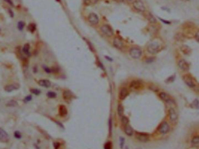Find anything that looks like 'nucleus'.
I'll return each mask as SVG.
<instances>
[{
    "label": "nucleus",
    "instance_id": "obj_9",
    "mask_svg": "<svg viewBox=\"0 0 199 149\" xmlns=\"http://www.w3.org/2000/svg\"><path fill=\"white\" fill-rule=\"evenodd\" d=\"M20 88V85L17 83L10 84V85H6L4 87L5 91L7 92L10 93L12 92L13 90H17Z\"/></svg>",
    "mask_w": 199,
    "mask_h": 149
},
{
    "label": "nucleus",
    "instance_id": "obj_8",
    "mask_svg": "<svg viewBox=\"0 0 199 149\" xmlns=\"http://www.w3.org/2000/svg\"><path fill=\"white\" fill-rule=\"evenodd\" d=\"M88 21L91 25H96L98 23L99 19H98V16L96 13H91L88 17Z\"/></svg>",
    "mask_w": 199,
    "mask_h": 149
},
{
    "label": "nucleus",
    "instance_id": "obj_34",
    "mask_svg": "<svg viewBox=\"0 0 199 149\" xmlns=\"http://www.w3.org/2000/svg\"><path fill=\"white\" fill-rule=\"evenodd\" d=\"M32 98H33L32 96H31V95H29V96H26V97H25L23 101H24L25 102H29V101H30L31 100H32Z\"/></svg>",
    "mask_w": 199,
    "mask_h": 149
},
{
    "label": "nucleus",
    "instance_id": "obj_1",
    "mask_svg": "<svg viewBox=\"0 0 199 149\" xmlns=\"http://www.w3.org/2000/svg\"><path fill=\"white\" fill-rule=\"evenodd\" d=\"M160 49V45L157 42H152L148 45L147 47V51L151 54H156Z\"/></svg>",
    "mask_w": 199,
    "mask_h": 149
},
{
    "label": "nucleus",
    "instance_id": "obj_27",
    "mask_svg": "<svg viewBox=\"0 0 199 149\" xmlns=\"http://www.w3.org/2000/svg\"><path fill=\"white\" fill-rule=\"evenodd\" d=\"M191 107L193 108L199 109V100H195L193 101V102L191 104Z\"/></svg>",
    "mask_w": 199,
    "mask_h": 149
},
{
    "label": "nucleus",
    "instance_id": "obj_14",
    "mask_svg": "<svg viewBox=\"0 0 199 149\" xmlns=\"http://www.w3.org/2000/svg\"><path fill=\"white\" fill-rule=\"evenodd\" d=\"M129 94L128 90H127V89L126 88H123L119 92V98L121 100H124L125 98H126L127 96Z\"/></svg>",
    "mask_w": 199,
    "mask_h": 149
},
{
    "label": "nucleus",
    "instance_id": "obj_32",
    "mask_svg": "<svg viewBox=\"0 0 199 149\" xmlns=\"http://www.w3.org/2000/svg\"><path fill=\"white\" fill-rule=\"evenodd\" d=\"M47 96L50 98H54L56 97L57 94L55 92H53V91H49L47 93Z\"/></svg>",
    "mask_w": 199,
    "mask_h": 149
},
{
    "label": "nucleus",
    "instance_id": "obj_21",
    "mask_svg": "<svg viewBox=\"0 0 199 149\" xmlns=\"http://www.w3.org/2000/svg\"><path fill=\"white\" fill-rule=\"evenodd\" d=\"M68 110L64 105H61L59 107V114L61 116H65L67 115Z\"/></svg>",
    "mask_w": 199,
    "mask_h": 149
},
{
    "label": "nucleus",
    "instance_id": "obj_5",
    "mask_svg": "<svg viewBox=\"0 0 199 149\" xmlns=\"http://www.w3.org/2000/svg\"><path fill=\"white\" fill-rule=\"evenodd\" d=\"M10 139L9 135L4 129L0 128V141L2 143H8Z\"/></svg>",
    "mask_w": 199,
    "mask_h": 149
},
{
    "label": "nucleus",
    "instance_id": "obj_15",
    "mask_svg": "<svg viewBox=\"0 0 199 149\" xmlns=\"http://www.w3.org/2000/svg\"><path fill=\"white\" fill-rule=\"evenodd\" d=\"M38 84L40 86H42V87H46V88H48L51 86V82L50 81L47 79H42L40 80L38 82Z\"/></svg>",
    "mask_w": 199,
    "mask_h": 149
},
{
    "label": "nucleus",
    "instance_id": "obj_4",
    "mask_svg": "<svg viewBox=\"0 0 199 149\" xmlns=\"http://www.w3.org/2000/svg\"><path fill=\"white\" fill-rule=\"evenodd\" d=\"M101 31L103 34L107 37H111L114 35V32L112 28L108 25H104L101 27Z\"/></svg>",
    "mask_w": 199,
    "mask_h": 149
},
{
    "label": "nucleus",
    "instance_id": "obj_44",
    "mask_svg": "<svg viewBox=\"0 0 199 149\" xmlns=\"http://www.w3.org/2000/svg\"><path fill=\"white\" fill-rule=\"evenodd\" d=\"M115 1H116V2H123L125 0H115Z\"/></svg>",
    "mask_w": 199,
    "mask_h": 149
},
{
    "label": "nucleus",
    "instance_id": "obj_43",
    "mask_svg": "<svg viewBox=\"0 0 199 149\" xmlns=\"http://www.w3.org/2000/svg\"><path fill=\"white\" fill-rule=\"evenodd\" d=\"M109 124H110V132H111V126H112V123H111V119L110 120V122H109Z\"/></svg>",
    "mask_w": 199,
    "mask_h": 149
},
{
    "label": "nucleus",
    "instance_id": "obj_40",
    "mask_svg": "<svg viewBox=\"0 0 199 149\" xmlns=\"http://www.w3.org/2000/svg\"><path fill=\"white\" fill-rule=\"evenodd\" d=\"M5 1H6V2H7V3H8L9 4H10L11 5L13 6V2H12V0H4Z\"/></svg>",
    "mask_w": 199,
    "mask_h": 149
},
{
    "label": "nucleus",
    "instance_id": "obj_30",
    "mask_svg": "<svg viewBox=\"0 0 199 149\" xmlns=\"http://www.w3.org/2000/svg\"><path fill=\"white\" fill-rule=\"evenodd\" d=\"M121 122H122V124L123 125V126L125 125L129 124V119L126 116H122V118H121Z\"/></svg>",
    "mask_w": 199,
    "mask_h": 149
},
{
    "label": "nucleus",
    "instance_id": "obj_35",
    "mask_svg": "<svg viewBox=\"0 0 199 149\" xmlns=\"http://www.w3.org/2000/svg\"><path fill=\"white\" fill-rule=\"evenodd\" d=\"M104 149H112V144L111 142H107L105 144Z\"/></svg>",
    "mask_w": 199,
    "mask_h": 149
},
{
    "label": "nucleus",
    "instance_id": "obj_10",
    "mask_svg": "<svg viewBox=\"0 0 199 149\" xmlns=\"http://www.w3.org/2000/svg\"><path fill=\"white\" fill-rule=\"evenodd\" d=\"M158 131L161 133L166 134L169 131V126L166 122H164L159 126Z\"/></svg>",
    "mask_w": 199,
    "mask_h": 149
},
{
    "label": "nucleus",
    "instance_id": "obj_24",
    "mask_svg": "<svg viewBox=\"0 0 199 149\" xmlns=\"http://www.w3.org/2000/svg\"><path fill=\"white\" fill-rule=\"evenodd\" d=\"M23 52H24L26 55H27L28 56H30V53L29 52V50H30V45L29 44H25L24 45V46H23Z\"/></svg>",
    "mask_w": 199,
    "mask_h": 149
},
{
    "label": "nucleus",
    "instance_id": "obj_11",
    "mask_svg": "<svg viewBox=\"0 0 199 149\" xmlns=\"http://www.w3.org/2000/svg\"><path fill=\"white\" fill-rule=\"evenodd\" d=\"M114 46L118 49H122L123 47V43L119 37H115L113 41Z\"/></svg>",
    "mask_w": 199,
    "mask_h": 149
},
{
    "label": "nucleus",
    "instance_id": "obj_31",
    "mask_svg": "<svg viewBox=\"0 0 199 149\" xmlns=\"http://www.w3.org/2000/svg\"><path fill=\"white\" fill-rule=\"evenodd\" d=\"M30 91L32 94L36 95V96H38L41 93V91L39 89H31Z\"/></svg>",
    "mask_w": 199,
    "mask_h": 149
},
{
    "label": "nucleus",
    "instance_id": "obj_12",
    "mask_svg": "<svg viewBox=\"0 0 199 149\" xmlns=\"http://www.w3.org/2000/svg\"><path fill=\"white\" fill-rule=\"evenodd\" d=\"M178 65L180 68L184 71H187L189 69V64L184 60H181L179 61Z\"/></svg>",
    "mask_w": 199,
    "mask_h": 149
},
{
    "label": "nucleus",
    "instance_id": "obj_42",
    "mask_svg": "<svg viewBox=\"0 0 199 149\" xmlns=\"http://www.w3.org/2000/svg\"><path fill=\"white\" fill-rule=\"evenodd\" d=\"M54 147L55 149H58V147H59V144L58 143H55L54 144Z\"/></svg>",
    "mask_w": 199,
    "mask_h": 149
},
{
    "label": "nucleus",
    "instance_id": "obj_20",
    "mask_svg": "<svg viewBox=\"0 0 199 149\" xmlns=\"http://www.w3.org/2000/svg\"><path fill=\"white\" fill-rule=\"evenodd\" d=\"M141 83L139 82V81H132V82L131 83V84H130V87H131L132 89L137 90V89H139L141 87Z\"/></svg>",
    "mask_w": 199,
    "mask_h": 149
},
{
    "label": "nucleus",
    "instance_id": "obj_13",
    "mask_svg": "<svg viewBox=\"0 0 199 149\" xmlns=\"http://www.w3.org/2000/svg\"><path fill=\"white\" fill-rule=\"evenodd\" d=\"M159 96H160V98H161L163 101H164L165 102H167V103H172L173 102V100H172V98L167 94L165 93L164 92H162L161 93H160L159 94Z\"/></svg>",
    "mask_w": 199,
    "mask_h": 149
},
{
    "label": "nucleus",
    "instance_id": "obj_25",
    "mask_svg": "<svg viewBox=\"0 0 199 149\" xmlns=\"http://www.w3.org/2000/svg\"><path fill=\"white\" fill-rule=\"evenodd\" d=\"M117 111H118V114L119 115V116L122 117L123 115V112H124V109H123V106H122L121 104H119L118 106Z\"/></svg>",
    "mask_w": 199,
    "mask_h": 149
},
{
    "label": "nucleus",
    "instance_id": "obj_36",
    "mask_svg": "<svg viewBox=\"0 0 199 149\" xmlns=\"http://www.w3.org/2000/svg\"><path fill=\"white\" fill-rule=\"evenodd\" d=\"M125 139L124 138H123V137H121L120 138V145H121V148L122 149L123 147V145H124V142H125Z\"/></svg>",
    "mask_w": 199,
    "mask_h": 149
},
{
    "label": "nucleus",
    "instance_id": "obj_33",
    "mask_svg": "<svg viewBox=\"0 0 199 149\" xmlns=\"http://www.w3.org/2000/svg\"><path fill=\"white\" fill-rule=\"evenodd\" d=\"M13 135H14V137H15L16 139H20L22 138V137L21 133L18 131H15V132H14Z\"/></svg>",
    "mask_w": 199,
    "mask_h": 149
},
{
    "label": "nucleus",
    "instance_id": "obj_29",
    "mask_svg": "<svg viewBox=\"0 0 199 149\" xmlns=\"http://www.w3.org/2000/svg\"><path fill=\"white\" fill-rule=\"evenodd\" d=\"M27 28H28V30L30 32H32V33H33V32L36 30V26L34 23H30V24L29 25Z\"/></svg>",
    "mask_w": 199,
    "mask_h": 149
},
{
    "label": "nucleus",
    "instance_id": "obj_39",
    "mask_svg": "<svg viewBox=\"0 0 199 149\" xmlns=\"http://www.w3.org/2000/svg\"><path fill=\"white\" fill-rule=\"evenodd\" d=\"M174 79H175V76H171V77H169V78L168 79L167 81H169V80H170L169 82H173L174 81Z\"/></svg>",
    "mask_w": 199,
    "mask_h": 149
},
{
    "label": "nucleus",
    "instance_id": "obj_17",
    "mask_svg": "<svg viewBox=\"0 0 199 149\" xmlns=\"http://www.w3.org/2000/svg\"><path fill=\"white\" fill-rule=\"evenodd\" d=\"M169 118H170L171 121H175L176 119H177V118H178L177 114H176V111H175L173 108L169 109Z\"/></svg>",
    "mask_w": 199,
    "mask_h": 149
},
{
    "label": "nucleus",
    "instance_id": "obj_6",
    "mask_svg": "<svg viewBox=\"0 0 199 149\" xmlns=\"http://www.w3.org/2000/svg\"><path fill=\"white\" fill-rule=\"evenodd\" d=\"M136 137L138 140L144 143L147 142L150 139L149 135L147 133H136Z\"/></svg>",
    "mask_w": 199,
    "mask_h": 149
},
{
    "label": "nucleus",
    "instance_id": "obj_38",
    "mask_svg": "<svg viewBox=\"0 0 199 149\" xmlns=\"http://www.w3.org/2000/svg\"><path fill=\"white\" fill-rule=\"evenodd\" d=\"M195 38L197 40V42L199 43V30L196 33V35H195Z\"/></svg>",
    "mask_w": 199,
    "mask_h": 149
},
{
    "label": "nucleus",
    "instance_id": "obj_37",
    "mask_svg": "<svg viewBox=\"0 0 199 149\" xmlns=\"http://www.w3.org/2000/svg\"><path fill=\"white\" fill-rule=\"evenodd\" d=\"M43 68H44V71H45V72H47V73H51V70L49 68L47 67V66H44Z\"/></svg>",
    "mask_w": 199,
    "mask_h": 149
},
{
    "label": "nucleus",
    "instance_id": "obj_45",
    "mask_svg": "<svg viewBox=\"0 0 199 149\" xmlns=\"http://www.w3.org/2000/svg\"><path fill=\"white\" fill-rule=\"evenodd\" d=\"M126 1H128V2H133L134 1V0H126Z\"/></svg>",
    "mask_w": 199,
    "mask_h": 149
},
{
    "label": "nucleus",
    "instance_id": "obj_28",
    "mask_svg": "<svg viewBox=\"0 0 199 149\" xmlns=\"http://www.w3.org/2000/svg\"><path fill=\"white\" fill-rule=\"evenodd\" d=\"M25 26V23L23 21H19L17 23V29L19 30L20 31H22L24 29V27Z\"/></svg>",
    "mask_w": 199,
    "mask_h": 149
},
{
    "label": "nucleus",
    "instance_id": "obj_41",
    "mask_svg": "<svg viewBox=\"0 0 199 149\" xmlns=\"http://www.w3.org/2000/svg\"><path fill=\"white\" fill-rule=\"evenodd\" d=\"M9 13L10 15H11V17H13L14 16V14H13V12H12V11L11 9H9Z\"/></svg>",
    "mask_w": 199,
    "mask_h": 149
},
{
    "label": "nucleus",
    "instance_id": "obj_18",
    "mask_svg": "<svg viewBox=\"0 0 199 149\" xmlns=\"http://www.w3.org/2000/svg\"><path fill=\"white\" fill-rule=\"evenodd\" d=\"M63 98L66 101H69L72 99V94L69 90H65L63 92Z\"/></svg>",
    "mask_w": 199,
    "mask_h": 149
},
{
    "label": "nucleus",
    "instance_id": "obj_7",
    "mask_svg": "<svg viewBox=\"0 0 199 149\" xmlns=\"http://www.w3.org/2000/svg\"><path fill=\"white\" fill-rule=\"evenodd\" d=\"M183 80L185 83L190 87H194L195 86V84L193 80L192 77L189 75H185L183 76Z\"/></svg>",
    "mask_w": 199,
    "mask_h": 149
},
{
    "label": "nucleus",
    "instance_id": "obj_3",
    "mask_svg": "<svg viewBox=\"0 0 199 149\" xmlns=\"http://www.w3.org/2000/svg\"><path fill=\"white\" fill-rule=\"evenodd\" d=\"M129 54L132 58L134 59H138L142 55V51L140 49L136 47H133L130 50Z\"/></svg>",
    "mask_w": 199,
    "mask_h": 149
},
{
    "label": "nucleus",
    "instance_id": "obj_19",
    "mask_svg": "<svg viewBox=\"0 0 199 149\" xmlns=\"http://www.w3.org/2000/svg\"><path fill=\"white\" fill-rule=\"evenodd\" d=\"M124 132L126 135L129 136H132L133 135V129L129 124L126 125L124 126Z\"/></svg>",
    "mask_w": 199,
    "mask_h": 149
},
{
    "label": "nucleus",
    "instance_id": "obj_2",
    "mask_svg": "<svg viewBox=\"0 0 199 149\" xmlns=\"http://www.w3.org/2000/svg\"><path fill=\"white\" fill-rule=\"evenodd\" d=\"M132 4L134 9L136 11L141 12H144L146 11L144 5L141 0H135Z\"/></svg>",
    "mask_w": 199,
    "mask_h": 149
},
{
    "label": "nucleus",
    "instance_id": "obj_26",
    "mask_svg": "<svg viewBox=\"0 0 199 149\" xmlns=\"http://www.w3.org/2000/svg\"><path fill=\"white\" fill-rule=\"evenodd\" d=\"M98 1V0H83V3L86 5H91L96 4Z\"/></svg>",
    "mask_w": 199,
    "mask_h": 149
},
{
    "label": "nucleus",
    "instance_id": "obj_16",
    "mask_svg": "<svg viewBox=\"0 0 199 149\" xmlns=\"http://www.w3.org/2000/svg\"><path fill=\"white\" fill-rule=\"evenodd\" d=\"M145 16H146V18L148 19L150 23H156L157 22V20L150 13V12H146L145 11Z\"/></svg>",
    "mask_w": 199,
    "mask_h": 149
},
{
    "label": "nucleus",
    "instance_id": "obj_23",
    "mask_svg": "<svg viewBox=\"0 0 199 149\" xmlns=\"http://www.w3.org/2000/svg\"><path fill=\"white\" fill-rule=\"evenodd\" d=\"M191 145L194 147H199V136H196L193 138L191 140Z\"/></svg>",
    "mask_w": 199,
    "mask_h": 149
},
{
    "label": "nucleus",
    "instance_id": "obj_22",
    "mask_svg": "<svg viewBox=\"0 0 199 149\" xmlns=\"http://www.w3.org/2000/svg\"><path fill=\"white\" fill-rule=\"evenodd\" d=\"M17 106H18V102L14 100H10L6 104V106L8 107H16Z\"/></svg>",
    "mask_w": 199,
    "mask_h": 149
}]
</instances>
